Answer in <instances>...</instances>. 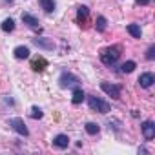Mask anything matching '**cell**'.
Instances as JSON below:
<instances>
[{
    "instance_id": "1",
    "label": "cell",
    "mask_w": 155,
    "mask_h": 155,
    "mask_svg": "<svg viewBox=\"0 0 155 155\" xmlns=\"http://www.w3.org/2000/svg\"><path fill=\"white\" fill-rule=\"evenodd\" d=\"M119 57H120V48H119V46H111V48H108V49H104V51L101 53V60H102L106 66L115 64V62L119 60Z\"/></svg>"
},
{
    "instance_id": "2",
    "label": "cell",
    "mask_w": 155,
    "mask_h": 155,
    "mask_svg": "<svg viewBox=\"0 0 155 155\" xmlns=\"http://www.w3.org/2000/svg\"><path fill=\"white\" fill-rule=\"evenodd\" d=\"M88 104L93 111H99V113H108L110 111V104L102 99H97V97H90L88 99Z\"/></svg>"
},
{
    "instance_id": "3",
    "label": "cell",
    "mask_w": 155,
    "mask_h": 155,
    "mask_svg": "<svg viewBox=\"0 0 155 155\" xmlns=\"http://www.w3.org/2000/svg\"><path fill=\"white\" fill-rule=\"evenodd\" d=\"M58 82H60V86L62 88H73V86H77L81 81H79V77H75V75H71V73H62L60 75V79H58Z\"/></svg>"
},
{
    "instance_id": "4",
    "label": "cell",
    "mask_w": 155,
    "mask_h": 155,
    "mask_svg": "<svg viewBox=\"0 0 155 155\" xmlns=\"http://www.w3.org/2000/svg\"><path fill=\"white\" fill-rule=\"evenodd\" d=\"M9 126L17 131V133H20V135H24V137H28L29 135V130L26 128V124H24V120L22 119H18V117H15V119H9Z\"/></svg>"
},
{
    "instance_id": "5",
    "label": "cell",
    "mask_w": 155,
    "mask_h": 155,
    "mask_svg": "<svg viewBox=\"0 0 155 155\" xmlns=\"http://www.w3.org/2000/svg\"><path fill=\"white\" fill-rule=\"evenodd\" d=\"M101 90L104 93H108L111 99H119L120 97V88L115 86V84H110V82H101Z\"/></svg>"
},
{
    "instance_id": "6",
    "label": "cell",
    "mask_w": 155,
    "mask_h": 155,
    "mask_svg": "<svg viewBox=\"0 0 155 155\" xmlns=\"http://www.w3.org/2000/svg\"><path fill=\"white\" fill-rule=\"evenodd\" d=\"M22 22H24V24H28L31 29H35V31H40L38 18H37V17H33V15H29V13H22Z\"/></svg>"
},
{
    "instance_id": "7",
    "label": "cell",
    "mask_w": 155,
    "mask_h": 155,
    "mask_svg": "<svg viewBox=\"0 0 155 155\" xmlns=\"http://www.w3.org/2000/svg\"><path fill=\"white\" fill-rule=\"evenodd\" d=\"M142 133H144V139L146 140H151L155 137V124L151 120H146L142 122Z\"/></svg>"
},
{
    "instance_id": "8",
    "label": "cell",
    "mask_w": 155,
    "mask_h": 155,
    "mask_svg": "<svg viewBox=\"0 0 155 155\" xmlns=\"http://www.w3.org/2000/svg\"><path fill=\"white\" fill-rule=\"evenodd\" d=\"M153 82H155V77H153L151 73H142V75L139 77V84H140V88H150Z\"/></svg>"
},
{
    "instance_id": "9",
    "label": "cell",
    "mask_w": 155,
    "mask_h": 155,
    "mask_svg": "<svg viewBox=\"0 0 155 155\" xmlns=\"http://www.w3.org/2000/svg\"><path fill=\"white\" fill-rule=\"evenodd\" d=\"M46 66H48V60H46L44 57H37V58H33V62H31L33 71H44Z\"/></svg>"
},
{
    "instance_id": "10",
    "label": "cell",
    "mask_w": 155,
    "mask_h": 155,
    "mask_svg": "<svg viewBox=\"0 0 155 155\" xmlns=\"http://www.w3.org/2000/svg\"><path fill=\"white\" fill-rule=\"evenodd\" d=\"M53 144H55L57 148H68V146H69V137L64 135V133H60V135H57V137L53 139Z\"/></svg>"
},
{
    "instance_id": "11",
    "label": "cell",
    "mask_w": 155,
    "mask_h": 155,
    "mask_svg": "<svg viewBox=\"0 0 155 155\" xmlns=\"http://www.w3.org/2000/svg\"><path fill=\"white\" fill-rule=\"evenodd\" d=\"M33 44L38 46V48H46V49H53L55 44L51 40H46V38H33Z\"/></svg>"
},
{
    "instance_id": "12",
    "label": "cell",
    "mask_w": 155,
    "mask_h": 155,
    "mask_svg": "<svg viewBox=\"0 0 155 155\" xmlns=\"http://www.w3.org/2000/svg\"><path fill=\"white\" fill-rule=\"evenodd\" d=\"M84 101V91L81 90V88H75L73 90V97H71V102L73 104H81Z\"/></svg>"
},
{
    "instance_id": "13",
    "label": "cell",
    "mask_w": 155,
    "mask_h": 155,
    "mask_svg": "<svg viewBox=\"0 0 155 155\" xmlns=\"http://www.w3.org/2000/svg\"><path fill=\"white\" fill-rule=\"evenodd\" d=\"M88 15H90V9H88L86 6H81V8H79V11H77V20L82 24V22H86Z\"/></svg>"
},
{
    "instance_id": "14",
    "label": "cell",
    "mask_w": 155,
    "mask_h": 155,
    "mask_svg": "<svg viewBox=\"0 0 155 155\" xmlns=\"http://www.w3.org/2000/svg\"><path fill=\"white\" fill-rule=\"evenodd\" d=\"M15 57L17 58H28L29 57V49L26 46H18V48H15Z\"/></svg>"
},
{
    "instance_id": "15",
    "label": "cell",
    "mask_w": 155,
    "mask_h": 155,
    "mask_svg": "<svg viewBox=\"0 0 155 155\" xmlns=\"http://www.w3.org/2000/svg\"><path fill=\"white\" fill-rule=\"evenodd\" d=\"M40 6L46 13H53L55 11V2L53 0H40Z\"/></svg>"
},
{
    "instance_id": "16",
    "label": "cell",
    "mask_w": 155,
    "mask_h": 155,
    "mask_svg": "<svg viewBox=\"0 0 155 155\" xmlns=\"http://www.w3.org/2000/svg\"><path fill=\"white\" fill-rule=\"evenodd\" d=\"M13 29H15V20H13V18H6V20L2 22V31L11 33Z\"/></svg>"
},
{
    "instance_id": "17",
    "label": "cell",
    "mask_w": 155,
    "mask_h": 155,
    "mask_svg": "<svg viewBox=\"0 0 155 155\" xmlns=\"http://www.w3.org/2000/svg\"><path fill=\"white\" fill-rule=\"evenodd\" d=\"M128 33L131 35V37H135V38H140V28L137 26V24H128Z\"/></svg>"
},
{
    "instance_id": "18",
    "label": "cell",
    "mask_w": 155,
    "mask_h": 155,
    "mask_svg": "<svg viewBox=\"0 0 155 155\" xmlns=\"http://www.w3.org/2000/svg\"><path fill=\"white\" fill-rule=\"evenodd\" d=\"M135 66H137V64H135L133 60H128V62H124V64L120 66V69H122V73H131V71L135 69Z\"/></svg>"
},
{
    "instance_id": "19",
    "label": "cell",
    "mask_w": 155,
    "mask_h": 155,
    "mask_svg": "<svg viewBox=\"0 0 155 155\" xmlns=\"http://www.w3.org/2000/svg\"><path fill=\"white\" fill-rule=\"evenodd\" d=\"M99 130H101V126L95 124V122H88V124H86V131H88L90 135H97Z\"/></svg>"
},
{
    "instance_id": "20",
    "label": "cell",
    "mask_w": 155,
    "mask_h": 155,
    "mask_svg": "<svg viewBox=\"0 0 155 155\" xmlns=\"http://www.w3.org/2000/svg\"><path fill=\"white\" fill-rule=\"evenodd\" d=\"M97 29L99 31H106V18L104 17H99L97 18Z\"/></svg>"
},
{
    "instance_id": "21",
    "label": "cell",
    "mask_w": 155,
    "mask_h": 155,
    "mask_svg": "<svg viewBox=\"0 0 155 155\" xmlns=\"http://www.w3.org/2000/svg\"><path fill=\"white\" fill-rule=\"evenodd\" d=\"M42 115H44V113H42L40 108H37V106L31 108V117H33V119H42Z\"/></svg>"
},
{
    "instance_id": "22",
    "label": "cell",
    "mask_w": 155,
    "mask_h": 155,
    "mask_svg": "<svg viewBox=\"0 0 155 155\" xmlns=\"http://www.w3.org/2000/svg\"><path fill=\"white\" fill-rule=\"evenodd\" d=\"M146 58H150V60L155 58V46H150V48H148V51H146Z\"/></svg>"
},
{
    "instance_id": "23",
    "label": "cell",
    "mask_w": 155,
    "mask_h": 155,
    "mask_svg": "<svg viewBox=\"0 0 155 155\" xmlns=\"http://www.w3.org/2000/svg\"><path fill=\"white\" fill-rule=\"evenodd\" d=\"M137 4H140V6H148L150 4V0H135Z\"/></svg>"
},
{
    "instance_id": "24",
    "label": "cell",
    "mask_w": 155,
    "mask_h": 155,
    "mask_svg": "<svg viewBox=\"0 0 155 155\" xmlns=\"http://www.w3.org/2000/svg\"><path fill=\"white\" fill-rule=\"evenodd\" d=\"M6 2H8V4H11V2H13V0H6Z\"/></svg>"
}]
</instances>
